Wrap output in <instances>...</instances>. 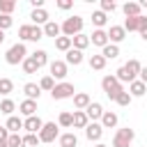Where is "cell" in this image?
<instances>
[{"instance_id":"13","label":"cell","mask_w":147,"mask_h":147,"mask_svg":"<svg viewBox=\"0 0 147 147\" xmlns=\"http://www.w3.org/2000/svg\"><path fill=\"white\" fill-rule=\"evenodd\" d=\"M85 115H87L90 122H96V119H101V115H103V106H101L99 101H92V103L85 108Z\"/></svg>"},{"instance_id":"20","label":"cell","mask_w":147,"mask_h":147,"mask_svg":"<svg viewBox=\"0 0 147 147\" xmlns=\"http://www.w3.org/2000/svg\"><path fill=\"white\" fill-rule=\"evenodd\" d=\"M90 46V34H76V37H71V48H76V51H85Z\"/></svg>"},{"instance_id":"7","label":"cell","mask_w":147,"mask_h":147,"mask_svg":"<svg viewBox=\"0 0 147 147\" xmlns=\"http://www.w3.org/2000/svg\"><path fill=\"white\" fill-rule=\"evenodd\" d=\"M37 136H39V142H53L55 138H60V126L55 122H44V126Z\"/></svg>"},{"instance_id":"37","label":"cell","mask_w":147,"mask_h":147,"mask_svg":"<svg viewBox=\"0 0 147 147\" xmlns=\"http://www.w3.org/2000/svg\"><path fill=\"white\" fill-rule=\"evenodd\" d=\"M131 99H133V96H131L126 90H122V92L115 96V103H117V106H129V103H131Z\"/></svg>"},{"instance_id":"41","label":"cell","mask_w":147,"mask_h":147,"mask_svg":"<svg viewBox=\"0 0 147 147\" xmlns=\"http://www.w3.org/2000/svg\"><path fill=\"white\" fill-rule=\"evenodd\" d=\"M7 145H9V147H23V136H18V133H9Z\"/></svg>"},{"instance_id":"14","label":"cell","mask_w":147,"mask_h":147,"mask_svg":"<svg viewBox=\"0 0 147 147\" xmlns=\"http://www.w3.org/2000/svg\"><path fill=\"white\" fill-rule=\"evenodd\" d=\"M83 60H85L83 51H76V48H69V51H67V57H64L67 67H69V64H71V67H78V64H83Z\"/></svg>"},{"instance_id":"53","label":"cell","mask_w":147,"mask_h":147,"mask_svg":"<svg viewBox=\"0 0 147 147\" xmlns=\"http://www.w3.org/2000/svg\"><path fill=\"white\" fill-rule=\"evenodd\" d=\"M0 147H9V145H7V142H0Z\"/></svg>"},{"instance_id":"16","label":"cell","mask_w":147,"mask_h":147,"mask_svg":"<svg viewBox=\"0 0 147 147\" xmlns=\"http://www.w3.org/2000/svg\"><path fill=\"white\" fill-rule=\"evenodd\" d=\"M117 113H113V110H103V115H101V119H99V124L103 126V129H115L117 126Z\"/></svg>"},{"instance_id":"24","label":"cell","mask_w":147,"mask_h":147,"mask_svg":"<svg viewBox=\"0 0 147 147\" xmlns=\"http://www.w3.org/2000/svg\"><path fill=\"white\" fill-rule=\"evenodd\" d=\"M23 92H25V96H28L30 101H37L39 94H41V90H39L37 83H25V85H23Z\"/></svg>"},{"instance_id":"49","label":"cell","mask_w":147,"mask_h":147,"mask_svg":"<svg viewBox=\"0 0 147 147\" xmlns=\"http://www.w3.org/2000/svg\"><path fill=\"white\" fill-rule=\"evenodd\" d=\"M138 32H140V37L147 41V23H145V25H140V30H138Z\"/></svg>"},{"instance_id":"26","label":"cell","mask_w":147,"mask_h":147,"mask_svg":"<svg viewBox=\"0 0 147 147\" xmlns=\"http://www.w3.org/2000/svg\"><path fill=\"white\" fill-rule=\"evenodd\" d=\"M5 129H7L9 133H18V129H23V119H21V117H16V115H11V117H7Z\"/></svg>"},{"instance_id":"9","label":"cell","mask_w":147,"mask_h":147,"mask_svg":"<svg viewBox=\"0 0 147 147\" xmlns=\"http://www.w3.org/2000/svg\"><path fill=\"white\" fill-rule=\"evenodd\" d=\"M101 136H103V126H101L99 122H90V124L85 126V138H87L90 142H99Z\"/></svg>"},{"instance_id":"40","label":"cell","mask_w":147,"mask_h":147,"mask_svg":"<svg viewBox=\"0 0 147 147\" xmlns=\"http://www.w3.org/2000/svg\"><path fill=\"white\" fill-rule=\"evenodd\" d=\"M55 87V80L51 78V76H44L41 80H39V90H46V92H51Z\"/></svg>"},{"instance_id":"52","label":"cell","mask_w":147,"mask_h":147,"mask_svg":"<svg viewBox=\"0 0 147 147\" xmlns=\"http://www.w3.org/2000/svg\"><path fill=\"white\" fill-rule=\"evenodd\" d=\"M94 147H108V145H103V142H96V145H94Z\"/></svg>"},{"instance_id":"29","label":"cell","mask_w":147,"mask_h":147,"mask_svg":"<svg viewBox=\"0 0 147 147\" xmlns=\"http://www.w3.org/2000/svg\"><path fill=\"white\" fill-rule=\"evenodd\" d=\"M30 57H32V60H34V64H37V67H39V69H41V67H46V64H48V53H46V51H41V48H39V51H34V53H32V55H30Z\"/></svg>"},{"instance_id":"10","label":"cell","mask_w":147,"mask_h":147,"mask_svg":"<svg viewBox=\"0 0 147 147\" xmlns=\"http://www.w3.org/2000/svg\"><path fill=\"white\" fill-rule=\"evenodd\" d=\"M108 32V44H119V41H124L126 39V30L122 28V25H110V30H106Z\"/></svg>"},{"instance_id":"44","label":"cell","mask_w":147,"mask_h":147,"mask_svg":"<svg viewBox=\"0 0 147 147\" xmlns=\"http://www.w3.org/2000/svg\"><path fill=\"white\" fill-rule=\"evenodd\" d=\"M115 9H117V5H115L113 0H101V11H103V14H113Z\"/></svg>"},{"instance_id":"43","label":"cell","mask_w":147,"mask_h":147,"mask_svg":"<svg viewBox=\"0 0 147 147\" xmlns=\"http://www.w3.org/2000/svg\"><path fill=\"white\" fill-rule=\"evenodd\" d=\"M14 25V18L11 16H7V14H0V30L5 32V30H9Z\"/></svg>"},{"instance_id":"51","label":"cell","mask_w":147,"mask_h":147,"mask_svg":"<svg viewBox=\"0 0 147 147\" xmlns=\"http://www.w3.org/2000/svg\"><path fill=\"white\" fill-rule=\"evenodd\" d=\"M2 41H5V32L0 30V44H2Z\"/></svg>"},{"instance_id":"32","label":"cell","mask_w":147,"mask_h":147,"mask_svg":"<svg viewBox=\"0 0 147 147\" xmlns=\"http://www.w3.org/2000/svg\"><path fill=\"white\" fill-rule=\"evenodd\" d=\"M71 122H74V113H69V110H62V113H60V117H57V126L71 129Z\"/></svg>"},{"instance_id":"19","label":"cell","mask_w":147,"mask_h":147,"mask_svg":"<svg viewBox=\"0 0 147 147\" xmlns=\"http://www.w3.org/2000/svg\"><path fill=\"white\" fill-rule=\"evenodd\" d=\"M57 142H60V147H78V138H76V133H74V131L60 133Z\"/></svg>"},{"instance_id":"8","label":"cell","mask_w":147,"mask_h":147,"mask_svg":"<svg viewBox=\"0 0 147 147\" xmlns=\"http://www.w3.org/2000/svg\"><path fill=\"white\" fill-rule=\"evenodd\" d=\"M48 69H51L48 76H51L53 80H64L67 74H69V67H67L64 60H53V62H48Z\"/></svg>"},{"instance_id":"4","label":"cell","mask_w":147,"mask_h":147,"mask_svg":"<svg viewBox=\"0 0 147 147\" xmlns=\"http://www.w3.org/2000/svg\"><path fill=\"white\" fill-rule=\"evenodd\" d=\"M101 90L106 92V96H108L110 101H115V96H117L124 87H122V83L115 78V74H108V76L101 78Z\"/></svg>"},{"instance_id":"28","label":"cell","mask_w":147,"mask_h":147,"mask_svg":"<svg viewBox=\"0 0 147 147\" xmlns=\"http://www.w3.org/2000/svg\"><path fill=\"white\" fill-rule=\"evenodd\" d=\"M92 23L96 25V30H103V25L108 23V14H103L101 9L99 11H92Z\"/></svg>"},{"instance_id":"25","label":"cell","mask_w":147,"mask_h":147,"mask_svg":"<svg viewBox=\"0 0 147 147\" xmlns=\"http://www.w3.org/2000/svg\"><path fill=\"white\" fill-rule=\"evenodd\" d=\"M147 92V85L142 83V80H133V83H129V94L131 96H142Z\"/></svg>"},{"instance_id":"38","label":"cell","mask_w":147,"mask_h":147,"mask_svg":"<svg viewBox=\"0 0 147 147\" xmlns=\"http://www.w3.org/2000/svg\"><path fill=\"white\" fill-rule=\"evenodd\" d=\"M39 145V136L37 133H25L23 136V147H37Z\"/></svg>"},{"instance_id":"34","label":"cell","mask_w":147,"mask_h":147,"mask_svg":"<svg viewBox=\"0 0 147 147\" xmlns=\"http://www.w3.org/2000/svg\"><path fill=\"white\" fill-rule=\"evenodd\" d=\"M55 48H57V51H62V53H67V51L71 48V39H69V37H64V34H60V37L55 39Z\"/></svg>"},{"instance_id":"46","label":"cell","mask_w":147,"mask_h":147,"mask_svg":"<svg viewBox=\"0 0 147 147\" xmlns=\"http://www.w3.org/2000/svg\"><path fill=\"white\" fill-rule=\"evenodd\" d=\"M55 5H57V9L67 11V9H71V7H74V0H57Z\"/></svg>"},{"instance_id":"47","label":"cell","mask_w":147,"mask_h":147,"mask_svg":"<svg viewBox=\"0 0 147 147\" xmlns=\"http://www.w3.org/2000/svg\"><path fill=\"white\" fill-rule=\"evenodd\" d=\"M138 80H142L147 85V67H140V74H138Z\"/></svg>"},{"instance_id":"35","label":"cell","mask_w":147,"mask_h":147,"mask_svg":"<svg viewBox=\"0 0 147 147\" xmlns=\"http://www.w3.org/2000/svg\"><path fill=\"white\" fill-rule=\"evenodd\" d=\"M11 92H14V80H11V78H0V94L7 96V94H11Z\"/></svg>"},{"instance_id":"12","label":"cell","mask_w":147,"mask_h":147,"mask_svg":"<svg viewBox=\"0 0 147 147\" xmlns=\"http://www.w3.org/2000/svg\"><path fill=\"white\" fill-rule=\"evenodd\" d=\"M30 21H32V25L44 28L51 18H48V11H46V9H32V11H30Z\"/></svg>"},{"instance_id":"42","label":"cell","mask_w":147,"mask_h":147,"mask_svg":"<svg viewBox=\"0 0 147 147\" xmlns=\"http://www.w3.org/2000/svg\"><path fill=\"white\" fill-rule=\"evenodd\" d=\"M30 30H32V25H21V28H18V39H21V44H23V41H30Z\"/></svg>"},{"instance_id":"39","label":"cell","mask_w":147,"mask_h":147,"mask_svg":"<svg viewBox=\"0 0 147 147\" xmlns=\"http://www.w3.org/2000/svg\"><path fill=\"white\" fill-rule=\"evenodd\" d=\"M21 64H23V71H25V74H37V69H39V67L34 64V60H32V57H25Z\"/></svg>"},{"instance_id":"21","label":"cell","mask_w":147,"mask_h":147,"mask_svg":"<svg viewBox=\"0 0 147 147\" xmlns=\"http://www.w3.org/2000/svg\"><path fill=\"white\" fill-rule=\"evenodd\" d=\"M18 110H21V115L32 117V115H37V101L25 99V101H21V103H18Z\"/></svg>"},{"instance_id":"45","label":"cell","mask_w":147,"mask_h":147,"mask_svg":"<svg viewBox=\"0 0 147 147\" xmlns=\"http://www.w3.org/2000/svg\"><path fill=\"white\" fill-rule=\"evenodd\" d=\"M39 39H44V30H41L39 25H32V30H30V41H39Z\"/></svg>"},{"instance_id":"23","label":"cell","mask_w":147,"mask_h":147,"mask_svg":"<svg viewBox=\"0 0 147 147\" xmlns=\"http://www.w3.org/2000/svg\"><path fill=\"white\" fill-rule=\"evenodd\" d=\"M87 124H90V119H87L85 110H74V122H71V126H74V129H85Z\"/></svg>"},{"instance_id":"2","label":"cell","mask_w":147,"mask_h":147,"mask_svg":"<svg viewBox=\"0 0 147 147\" xmlns=\"http://www.w3.org/2000/svg\"><path fill=\"white\" fill-rule=\"evenodd\" d=\"M83 25H85V21H83V16H69V18H64V23L60 25V30H62V34L64 37H76V34H80L83 32Z\"/></svg>"},{"instance_id":"36","label":"cell","mask_w":147,"mask_h":147,"mask_svg":"<svg viewBox=\"0 0 147 147\" xmlns=\"http://www.w3.org/2000/svg\"><path fill=\"white\" fill-rule=\"evenodd\" d=\"M16 9V2L14 0H0V14H7L11 16V11Z\"/></svg>"},{"instance_id":"30","label":"cell","mask_w":147,"mask_h":147,"mask_svg":"<svg viewBox=\"0 0 147 147\" xmlns=\"http://www.w3.org/2000/svg\"><path fill=\"white\" fill-rule=\"evenodd\" d=\"M90 69H94V71H101V69H106V57L99 53V55H90Z\"/></svg>"},{"instance_id":"18","label":"cell","mask_w":147,"mask_h":147,"mask_svg":"<svg viewBox=\"0 0 147 147\" xmlns=\"http://www.w3.org/2000/svg\"><path fill=\"white\" fill-rule=\"evenodd\" d=\"M90 44H94V46H108V32L106 30H94L92 34H90Z\"/></svg>"},{"instance_id":"17","label":"cell","mask_w":147,"mask_h":147,"mask_svg":"<svg viewBox=\"0 0 147 147\" xmlns=\"http://www.w3.org/2000/svg\"><path fill=\"white\" fill-rule=\"evenodd\" d=\"M122 11H124V16H126V18H136V16H140L142 7H140L138 2H131V0H129V2H124V5H122Z\"/></svg>"},{"instance_id":"5","label":"cell","mask_w":147,"mask_h":147,"mask_svg":"<svg viewBox=\"0 0 147 147\" xmlns=\"http://www.w3.org/2000/svg\"><path fill=\"white\" fill-rule=\"evenodd\" d=\"M136 140V131L124 126V129H117L115 136H113V147H131V142Z\"/></svg>"},{"instance_id":"27","label":"cell","mask_w":147,"mask_h":147,"mask_svg":"<svg viewBox=\"0 0 147 147\" xmlns=\"http://www.w3.org/2000/svg\"><path fill=\"white\" fill-rule=\"evenodd\" d=\"M101 55L106 57V62H108V60H115V57H119V46L108 44V46H103V48H101Z\"/></svg>"},{"instance_id":"1","label":"cell","mask_w":147,"mask_h":147,"mask_svg":"<svg viewBox=\"0 0 147 147\" xmlns=\"http://www.w3.org/2000/svg\"><path fill=\"white\" fill-rule=\"evenodd\" d=\"M140 62L133 57V60H129L126 64H122L117 71H115V78L119 80V83H133V80H138V74H140Z\"/></svg>"},{"instance_id":"6","label":"cell","mask_w":147,"mask_h":147,"mask_svg":"<svg viewBox=\"0 0 147 147\" xmlns=\"http://www.w3.org/2000/svg\"><path fill=\"white\" fill-rule=\"evenodd\" d=\"M74 94H76V90H74V85H71V83H67V80H62V83H55V87L51 90V96H53L55 101L71 99Z\"/></svg>"},{"instance_id":"22","label":"cell","mask_w":147,"mask_h":147,"mask_svg":"<svg viewBox=\"0 0 147 147\" xmlns=\"http://www.w3.org/2000/svg\"><path fill=\"white\" fill-rule=\"evenodd\" d=\"M44 37H53V39H57L60 34H62V30H60V23H55V21H48L44 28Z\"/></svg>"},{"instance_id":"31","label":"cell","mask_w":147,"mask_h":147,"mask_svg":"<svg viewBox=\"0 0 147 147\" xmlns=\"http://www.w3.org/2000/svg\"><path fill=\"white\" fill-rule=\"evenodd\" d=\"M140 18H142V14L140 16H136V18H124V30L126 32H136V30H140Z\"/></svg>"},{"instance_id":"3","label":"cell","mask_w":147,"mask_h":147,"mask_svg":"<svg viewBox=\"0 0 147 147\" xmlns=\"http://www.w3.org/2000/svg\"><path fill=\"white\" fill-rule=\"evenodd\" d=\"M28 57V48H25V44H14V46H9V51L5 53V62L7 64H11V67H16V64H21L23 60Z\"/></svg>"},{"instance_id":"33","label":"cell","mask_w":147,"mask_h":147,"mask_svg":"<svg viewBox=\"0 0 147 147\" xmlns=\"http://www.w3.org/2000/svg\"><path fill=\"white\" fill-rule=\"evenodd\" d=\"M16 110V103L11 101V99H2L0 101V113L2 115H7V117H11V113Z\"/></svg>"},{"instance_id":"48","label":"cell","mask_w":147,"mask_h":147,"mask_svg":"<svg viewBox=\"0 0 147 147\" xmlns=\"http://www.w3.org/2000/svg\"><path fill=\"white\" fill-rule=\"evenodd\" d=\"M7 138H9V131L5 126H0V142H7Z\"/></svg>"},{"instance_id":"15","label":"cell","mask_w":147,"mask_h":147,"mask_svg":"<svg viewBox=\"0 0 147 147\" xmlns=\"http://www.w3.org/2000/svg\"><path fill=\"white\" fill-rule=\"evenodd\" d=\"M71 99H74V108H76V110H85V108L92 103V99H90L87 92H76Z\"/></svg>"},{"instance_id":"50","label":"cell","mask_w":147,"mask_h":147,"mask_svg":"<svg viewBox=\"0 0 147 147\" xmlns=\"http://www.w3.org/2000/svg\"><path fill=\"white\" fill-rule=\"evenodd\" d=\"M138 5H140V7H142V9H147V0H140V2H138Z\"/></svg>"},{"instance_id":"11","label":"cell","mask_w":147,"mask_h":147,"mask_svg":"<svg viewBox=\"0 0 147 147\" xmlns=\"http://www.w3.org/2000/svg\"><path fill=\"white\" fill-rule=\"evenodd\" d=\"M41 126H44V119H41V117H37V115H32V117H25V119H23V129H25L28 133H39V131H41Z\"/></svg>"}]
</instances>
